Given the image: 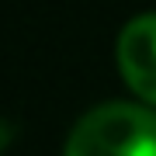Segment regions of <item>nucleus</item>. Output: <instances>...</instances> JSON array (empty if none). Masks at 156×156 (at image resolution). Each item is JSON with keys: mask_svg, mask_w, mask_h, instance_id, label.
I'll return each instance as SVG.
<instances>
[{"mask_svg": "<svg viewBox=\"0 0 156 156\" xmlns=\"http://www.w3.org/2000/svg\"><path fill=\"white\" fill-rule=\"evenodd\" d=\"M62 156H156V115L125 101L101 104L76 122Z\"/></svg>", "mask_w": 156, "mask_h": 156, "instance_id": "obj_1", "label": "nucleus"}, {"mask_svg": "<svg viewBox=\"0 0 156 156\" xmlns=\"http://www.w3.org/2000/svg\"><path fill=\"white\" fill-rule=\"evenodd\" d=\"M118 69L142 101L156 104V14H142L122 28Z\"/></svg>", "mask_w": 156, "mask_h": 156, "instance_id": "obj_2", "label": "nucleus"}]
</instances>
